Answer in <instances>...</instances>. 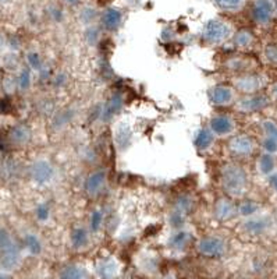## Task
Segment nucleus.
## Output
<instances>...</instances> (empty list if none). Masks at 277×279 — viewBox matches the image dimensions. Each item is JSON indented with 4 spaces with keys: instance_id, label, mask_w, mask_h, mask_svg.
I'll list each match as a JSON object with an SVG mask.
<instances>
[{
    "instance_id": "obj_28",
    "label": "nucleus",
    "mask_w": 277,
    "mask_h": 279,
    "mask_svg": "<svg viewBox=\"0 0 277 279\" xmlns=\"http://www.w3.org/2000/svg\"><path fill=\"white\" fill-rule=\"evenodd\" d=\"M32 84V76H31V70L27 67L21 68L20 71L19 78H17V86L21 91H27L31 88Z\"/></svg>"
},
{
    "instance_id": "obj_8",
    "label": "nucleus",
    "mask_w": 277,
    "mask_h": 279,
    "mask_svg": "<svg viewBox=\"0 0 277 279\" xmlns=\"http://www.w3.org/2000/svg\"><path fill=\"white\" fill-rule=\"evenodd\" d=\"M230 151L238 156H248L254 152V141L248 135H237L230 140Z\"/></svg>"
},
{
    "instance_id": "obj_30",
    "label": "nucleus",
    "mask_w": 277,
    "mask_h": 279,
    "mask_svg": "<svg viewBox=\"0 0 277 279\" xmlns=\"http://www.w3.org/2000/svg\"><path fill=\"white\" fill-rule=\"evenodd\" d=\"M252 34L248 32V31H239L236 34V37H234V43L239 46V48H247L249 46L251 43H252Z\"/></svg>"
},
{
    "instance_id": "obj_23",
    "label": "nucleus",
    "mask_w": 277,
    "mask_h": 279,
    "mask_svg": "<svg viewBox=\"0 0 277 279\" xmlns=\"http://www.w3.org/2000/svg\"><path fill=\"white\" fill-rule=\"evenodd\" d=\"M59 279H88V272L84 267L71 264L61 270Z\"/></svg>"
},
{
    "instance_id": "obj_11",
    "label": "nucleus",
    "mask_w": 277,
    "mask_h": 279,
    "mask_svg": "<svg viewBox=\"0 0 277 279\" xmlns=\"http://www.w3.org/2000/svg\"><path fill=\"white\" fill-rule=\"evenodd\" d=\"M106 172L103 169L95 171L86 177L85 180V190L89 195H96L102 192V189L105 187L106 184Z\"/></svg>"
},
{
    "instance_id": "obj_6",
    "label": "nucleus",
    "mask_w": 277,
    "mask_h": 279,
    "mask_svg": "<svg viewBox=\"0 0 277 279\" xmlns=\"http://www.w3.org/2000/svg\"><path fill=\"white\" fill-rule=\"evenodd\" d=\"M209 127V130L213 133V135L224 137V135H230L234 131L236 125H234V120L229 116L218 115L210 119Z\"/></svg>"
},
{
    "instance_id": "obj_41",
    "label": "nucleus",
    "mask_w": 277,
    "mask_h": 279,
    "mask_svg": "<svg viewBox=\"0 0 277 279\" xmlns=\"http://www.w3.org/2000/svg\"><path fill=\"white\" fill-rule=\"evenodd\" d=\"M66 83H67V74L66 73H58L55 78H53V86L56 88H61L63 86H66Z\"/></svg>"
},
{
    "instance_id": "obj_46",
    "label": "nucleus",
    "mask_w": 277,
    "mask_h": 279,
    "mask_svg": "<svg viewBox=\"0 0 277 279\" xmlns=\"http://www.w3.org/2000/svg\"><path fill=\"white\" fill-rule=\"evenodd\" d=\"M0 279H11V277L6 272H0Z\"/></svg>"
},
{
    "instance_id": "obj_33",
    "label": "nucleus",
    "mask_w": 277,
    "mask_h": 279,
    "mask_svg": "<svg viewBox=\"0 0 277 279\" xmlns=\"http://www.w3.org/2000/svg\"><path fill=\"white\" fill-rule=\"evenodd\" d=\"M35 216L39 222H46L50 218V205L48 202H39L37 210H35Z\"/></svg>"
},
{
    "instance_id": "obj_16",
    "label": "nucleus",
    "mask_w": 277,
    "mask_h": 279,
    "mask_svg": "<svg viewBox=\"0 0 277 279\" xmlns=\"http://www.w3.org/2000/svg\"><path fill=\"white\" fill-rule=\"evenodd\" d=\"M234 84L241 92L252 94V92H257L258 89H260L262 78L258 77V76H242V77L237 78Z\"/></svg>"
},
{
    "instance_id": "obj_38",
    "label": "nucleus",
    "mask_w": 277,
    "mask_h": 279,
    "mask_svg": "<svg viewBox=\"0 0 277 279\" xmlns=\"http://www.w3.org/2000/svg\"><path fill=\"white\" fill-rule=\"evenodd\" d=\"M13 244H14V241L11 239V235L9 233V231L4 228H0V251L9 249Z\"/></svg>"
},
{
    "instance_id": "obj_1",
    "label": "nucleus",
    "mask_w": 277,
    "mask_h": 279,
    "mask_svg": "<svg viewBox=\"0 0 277 279\" xmlns=\"http://www.w3.org/2000/svg\"><path fill=\"white\" fill-rule=\"evenodd\" d=\"M221 184L224 192L233 195V197H239L242 195L247 186H248V177L239 165L229 164L221 169Z\"/></svg>"
},
{
    "instance_id": "obj_26",
    "label": "nucleus",
    "mask_w": 277,
    "mask_h": 279,
    "mask_svg": "<svg viewBox=\"0 0 277 279\" xmlns=\"http://www.w3.org/2000/svg\"><path fill=\"white\" fill-rule=\"evenodd\" d=\"M73 116H74V110H71V109L61 110V112H59V113H56V115L53 116V119H52V126H53L55 129H63L64 126H67L68 123L71 122Z\"/></svg>"
},
{
    "instance_id": "obj_13",
    "label": "nucleus",
    "mask_w": 277,
    "mask_h": 279,
    "mask_svg": "<svg viewBox=\"0 0 277 279\" xmlns=\"http://www.w3.org/2000/svg\"><path fill=\"white\" fill-rule=\"evenodd\" d=\"M236 205L229 198H220L215 205V218L219 222L230 221L236 215Z\"/></svg>"
},
{
    "instance_id": "obj_44",
    "label": "nucleus",
    "mask_w": 277,
    "mask_h": 279,
    "mask_svg": "<svg viewBox=\"0 0 277 279\" xmlns=\"http://www.w3.org/2000/svg\"><path fill=\"white\" fill-rule=\"evenodd\" d=\"M270 186H272V189L277 193V173L270 176Z\"/></svg>"
},
{
    "instance_id": "obj_35",
    "label": "nucleus",
    "mask_w": 277,
    "mask_h": 279,
    "mask_svg": "<svg viewBox=\"0 0 277 279\" xmlns=\"http://www.w3.org/2000/svg\"><path fill=\"white\" fill-rule=\"evenodd\" d=\"M169 223H170V226H172L173 229L181 231V228L184 226V223H185V216L181 215L180 212L173 211L170 214V216H169Z\"/></svg>"
},
{
    "instance_id": "obj_7",
    "label": "nucleus",
    "mask_w": 277,
    "mask_h": 279,
    "mask_svg": "<svg viewBox=\"0 0 277 279\" xmlns=\"http://www.w3.org/2000/svg\"><path fill=\"white\" fill-rule=\"evenodd\" d=\"M133 127L125 123V122H120L116 126L115 129V144L119 151H125L131 141H133Z\"/></svg>"
},
{
    "instance_id": "obj_14",
    "label": "nucleus",
    "mask_w": 277,
    "mask_h": 279,
    "mask_svg": "<svg viewBox=\"0 0 277 279\" xmlns=\"http://www.w3.org/2000/svg\"><path fill=\"white\" fill-rule=\"evenodd\" d=\"M252 14L255 21H258L259 24H268L273 14V7L270 0H255Z\"/></svg>"
},
{
    "instance_id": "obj_48",
    "label": "nucleus",
    "mask_w": 277,
    "mask_h": 279,
    "mask_svg": "<svg viewBox=\"0 0 277 279\" xmlns=\"http://www.w3.org/2000/svg\"><path fill=\"white\" fill-rule=\"evenodd\" d=\"M275 6H276V11H277V0H276V3H275Z\"/></svg>"
},
{
    "instance_id": "obj_4",
    "label": "nucleus",
    "mask_w": 277,
    "mask_h": 279,
    "mask_svg": "<svg viewBox=\"0 0 277 279\" xmlns=\"http://www.w3.org/2000/svg\"><path fill=\"white\" fill-rule=\"evenodd\" d=\"M31 179L38 186H45L52 182L55 176V169L48 159H37L31 166Z\"/></svg>"
},
{
    "instance_id": "obj_17",
    "label": "nucleus",
    "mask_w": 277,
    "mask_h": 279,
    "mask_svg": "<svg viewBox=\"0 0 277 279\" xmlns=\"http://www.w3.org/2000/svg\"><path fill=\"white\" fill-rule=\"evenodd\" d=\"M270 222L266 216H251L248 221L244 223V229L252 236H259L263 232L268 231Z\"/></svg>"
},
{
    "instance_id": "obj_32",
    "label": "nucleus",
    "mask_w": 277,
    "mask_h": 279,
    "mask_svg": "<svg viewBox=\"0 0 277 279\" xmlns=\"http://www.w3.org/2000/svg\"><path fill=\"white\" fill-rule=\"evenodd\" d=\"M245 0H215V3L219 6L220 9L227 10V11H234L242 7Z\"/></svg>"
},
{
    "instance_id": "obj_10",
    "label": "nucleus",
    "mask_w": 277,
    "mask_h": 279,
    "mask_svg": "<svg viewBox=\"0 0 277 279\" xmlns=\"http://www.w3.org/2000/svg\"><path fill=\"white\" fill-rule=\"evenodd\" d=\"M269 105V99L268 96L265 95H252L248 96V98H244L241 99L238 104H237V107L241 112H258L260 109L266 107Z\"/></svg>"
},
{
    "instance_id": "obj_27",
    "label": "nucleus",
    "mask_w": 277,
    "mask_h": 279,
    "mask_svg": "<svg viewBox=\"0 0 277 279\" xmlns=\"http://www.w3.org/2000/svg\"><path fill=\"white\" fill-rule=\"evenodd\" d=\"M275 159H273V156L270 154H265L262 155L260 158H259V162H258V168H259V172L262 174H265V176H269V174L273 173V171H275Z\"/></svg>"
},
{
    "instance_id": "obj_21",
    "label": "nucleus",
    "mask_w": 277,
    "mask_h": 279,
    "mask_svg": "<svg viewBox=\"0 0 277 279\" xmlns=\"http://www.w3.org/2000/svg\"><path fill=\"white\" fill-rule=\"evenodd\" d=\"M190 240H191V235H190L188 232L177 231L170 236V239H169V247H170L172 250L181 251L188 246Z\"/></svg>"
},
{
    "instance_id": "obj_3",
    "label": "nucleus",
    "mask_w": 277,
    "mask_h": 279,
    "mask_svg": "<svg viewBox=\"0 0 277 279\" xmlns=\"http://www.w3.org/2000/svg\"><path fill=\"white\" fill-rule=\"evenodd\" d=\"M231 34V28L226 22L219 21V20H210L209 22L205 24L203 27V39L210 43H223L226 39L229 38Z\"/></svg>"
},
{
    "instance_id": "obj_40",
    "label": "nucleus",
    "mask_w": 277,
    "mask_h": 279,
    "mask_svg": "<svg viewBox=\"0 0 277 279\" xmlns=\"http://www.w3.org/2000/svg\"><path fill=\"white\" fill-rule=\"evenodd\" d=\"M263 150L266 151V154H276L277 152V141L270 140V138H265L263 140Z\"/></svg>"
},
{
    "instance_id": "obj_18",
    "label": "nucleus",
    "mask_w": 277,
    "mask_h": 279,
    "mask_svg": "<svg viewBox=\"0 0 277 279\" xmlns=\"http://www.w3.org/2000/svg\"><path fill=\"white\" fill-rule=\"evenodd\" d=\"M31 129L27 125H16L10 130V140L16 145H25L31 141Z\"/></svg>"
},
{
    "instance_id": "obj_5",
    "label": "nucleus",
    "mask_w": 277,
    "mask_h": 279,
    "mask_svg": "<svg viewBox=\"0 0 277 279\" xmlns=\"http://www.w3.org/2000/svg\"><path fill=\"white\" fill-rule=\"evenodd\" d=\"M123 106H124V98H123V95L120 92L113 94V95L109 98V101L106 102L105 105L102 106V109H100V115L99 116H100L102 122H105V123L112 122L116 116L121 112Z\"/></svg>"
},
{
    "instance_id": "obj_22",
    "label": "nucleus",
    "mask_w": 277,
    "mask_h": 279,
    "mask_svg": "<svg viewBox=\"0 0 277 279\" xmlns=\"http://www.w3.org/2000/svg\"><path fill=\"white\" fill-rule=\"evenodd\" d=\"M213 140H215V135L209 129H199L194 135V145L198 150L203 151V150H208L210 145L213 144Z\"/></svg>"
},
{
    "instance_id": "obj_19",
    "label": "nucleus",
    "mask_w": 277,
    "mask_h": 279,
    "mask_svg": "<svg viewBox=\"0 0 277 279\" xmlns=\"http://www.w3.org/2000/svg\"><path fill=\"white\" fill-rule=\"evenodd\" d=\"M70 241H71V246L74 250H82L85 249L86 246L89 244V235L88 231L82 226H77L71 231L70 235Z\"/></svg>"
},
{
    "instance_id": "obj_45",
    "label": "nucleus",
    "mask_w": 277,
    "mask_h": 279,
    "mask_svg": "<svg viewBox=\"0 0 277 279\" xmlns=\"http://www.w3.org/2000/svg\"><path fill=\"white\" fill-rule=\"evenodd\" d=\"M67 4H70V6H76V4H78L79 3V0H64Z\"/></svg>"
},
{
    "instance_id": "obj_15",
    "label": "nucleus",
    "mask_w": 277,
    "mask_h": 279,
    "mask_svg": "<svg viewBox=\"0 0 277 279\" xmlns=\"http://www.w3.org/2000/svg\"><path fill=\"white\" fill-rule=\"evenodd\" d=\"M20 250L16 244H13L11 247L6 249V250L1 251V256H0V265L4 268V270H14L17 265L20 264Z\"/></svg>"
},
{
    "instance_id": "obj_36",
    "label": "nucleus",
    "mask_w": 277,
    "mask_h": 279,
    "mask_svg": "<svg viewBox=\"0 0 277 279\" xmlns=\"http://www.w3.org/2000/svg\"><path fill=\"white\" fill-rule=\"evenodd\" d=\"M262 129L265 131V138H270V140H275L277 141V125L273 120H265L262 123Z\"/></svg>"
},
{
    "instance_id": "obj_43",
    "label": "nucleus",
    "mask_w": 277,
    "mask_h": 279,
    "mask_svg": "<svg viewBox=\"0 0 277 279\" xmlns=\"http://www.w3.org/2000/svg\"><path fill=\"white\" fill-rule=\"evenodd\" d=\"M50 16H52V19L56 20V21H60V20L63 19V13H61L59 9H52Z\"/></svg>"
},
{
    "instance_id": "obj_39",
    "label": "nucleus",
    "mask_w": 277,
    "mask_h": 279,
    "mask_svg": "<svg viewBox=\"0 0 277 279\" xmlns=\"http://www.w3.org/2000/svg\"><path fill=\"white\" fill-rule=\"evenodd\" d=\"M27 62H28L29 67L32 70H38L39 71L40 68L43 67L42 66V59H40V55L38 52H29L27 55Z\"/></svg>"
},
{
    "instance_id": "obj_31",
    "label": "nucleus",
    "mask_w": 277,
    "mask_h": 279,
    "mask_svg": "<svg viewBox=\"0 0 277 279\" xmlns=\"http://www.w3.org/2000/svg\"><path fill=\"white\" fill-rule=\"evenodd\" d=\"M239 215L242 216H254L258 212V204L254 201H244L238 207Z\"/></svg>"
},
{
    "instance_id": "obj_34",
    "label": "nucleus",
    "mask_w": 277,
    "mask_h": 279,
    "mask_svg": "<svg viewBox=\"0 0 277 279\" xmlns=\"http://www.w3.org/2000/svg\"><path fill=\"white\" fill-rule=\"evenodd\" d=\"M99 35H100V32H99V28H96V27H88L84 32L85 42L89 46H95L99 41Z\"/></svg>"
},
{
    "instance_id": "obj_20",
    "label": "nucleus",
    "mask_w": 277,
    "mask_h": 279,
    "mask_svg": "<svg viewBox=\"0 0 277 279\" xmlns=\"http://www.w3.org/2000/svg\"><path fill=\"white\" fill-rule=\"evenodd\" d=\"M121 20H123L121 11L116 9H107L102 14V24L109 31H115V29L119 28L120 24H121Z\"/></svg>"
},
{
    "instance_id": "obj_37",
    "label": "nucleus",
    "mask_w": 277,
    "mask_h": 279,
    "mask_svg": "<svg viewBox=\"0 0 277 279\" xmlns=\"http://www.w3.org/2000/svg\"><path fill=\"white\" fill-rule=\"evenodd\" d=\"M96 19V10L94 7H84V9L81 10V13H79V20H81V22L82 24H85V25H89V24H92Z\"/></svg>"
},
{
    "instance_id": "obj_25",
    "label": "nucleus",
    "mask_w": 277,
    "mask_h": 279,
    "mask_svg": "<svg viewBox=\"0 0 277 279\" xmlns=\"http://www.w3.org/2000/svg\"><path fill=\"white\" fill-rule=\"evenodd\" d=\"M24 244L27 247V250L32 254V256H39L42 253V241L37 235L34 233H28L24 237Z\"/></svg>"
},
{
    "instance_id": "obj_29",
    "label": "nucleus",
    "mask_w": 277,
    "mask_h": 279,
    "mask_svg": "<svg viewBox=\"0 0 277 279\" xmlns=\"http://www.w3.org/2000/svg\"><path fill=\"white\" fill-rule=\"evenodd\" d=\"M102 225H103V212L100 210H95L91 214V218H89V229L91 232L96 233L100 231Z\"/></svg>"
},
{
    "instance_id": "obj_9",
    "label": "nucleus",
    "mask_w": 277,
    "mask_h": 279,
    "mask_svg": "<svg viewBox=\"0 0 277 279\" xmlns=\"http://www.w3.org/2000/svg\"><path fill=\"white\" fill-rule=\"evenodd\" d=\"M209 98L212 104H215V105H230L234 99V91L230 87H226V86H216V87L210 88Z\"/></svg>"
},
{
    "instance_id": "obj_2",
    "label": "nucleus",
    "mask_w": 277,
    "mask_h": 279,
    "mask_svg": "<svg viewBox=\"0 0 277 279\" xmlns=\"http://www.w3.org/2000/svg\"><path fill=\"white\" fill-rule=\"evenodd\" d=\"M227 250L226 240L220 236H206L198 241V251L209 258H220Z\"/></svg>"
},
{
    "instance_id": "obj_47",
    "label": "nucleus",
    "mask_w": 277,
    "mask_h": 279,
    "mask_svg": "<svg viewBox=\"0 0 277 279\" xmlns=\"http://www.w3.org/2000/svg\"><path fill=\"white\" fill-rule=\"evenodd\" d=\"M273 94H275V95L277 96V84H276V86H275V87H273Z\"/></svg>"
},
{
    "instance_id": "obj_24",
    "label": "nucleus",
    "mask_w": 277,
    "mask_h": 279,
    "mask_svg": "<svg viewBox=\"0 0 277 279\" xmlns=\"http://www.w3.org/2000/svg\"><path fill=\"white\" fill-rule=\"evenodd\" d=\"M192 207H194V201L187 194H182L180 197H177V200L174 202V211L180 212L184 216H187L192 211Z\"/></svg>"
},
{
    "instance_id": "obj_42",
    "label": "nucleus",
    "mask_w": 277,
    "mask_h": 279,
    "mask_svg": "<svg viewBox=\"0 0 277 279\" xmlns=\"http://www.w3.org/2000/svg\"><path fill=\"white\" fill-rule=\"evenodd\" d=\"M265 55L268 58L269 62L272 63H277V48L276 46H268L265 50Z\"/></svg>"
},
{
    "instance_id": "obj_12",
    "label": "nucleus",
    "mask_w": 277,
    "mask_h": 279,
    "mask_svg": "<svg viewBox=\"0 0 277 279\" xmlns=\"http://www.w3.org/2000/svg\"><path fill=\"white\" fill-rule=\"evenodd\" d=\"M95 271L99 279H115L119 274V264L113 258H103L98 261Z\"/></svg>"
}]
</instances>
